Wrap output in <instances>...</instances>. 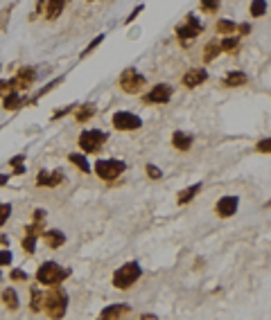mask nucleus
I'll return each mask as SVG.
<instances>
[{"label":"nucleus","instance_id":"obj_33","mask_svg":"<svg viewBox=\"0 0 271 320\" xmlns=\"http://www.w3.org/2000/svg\"><path fill=\"white\" fill-rule=\"evenodd\" d=\"M11 214V205L9 203H0V226H5V221L9 219Z\"/></svg>","mask_w":271,"mask_h":320},{"label":"nucleus","instance_id":"obj_11","mask_svg":"<svg viewBox=\"0 0 271 320\" xmlns=\"http://www.w3.org/2000/svg\"><path fill=\"white\" fill-rule=\"evenodd\" d=\"M11 82H14V90H27L36 82V70L34 68H21L16 79H11Z\"/></svg>","mask_w":271,"mask_h":320},{"label":"nucleus","instance_id":"obj_29","mask_svg":"<svg viewBox=\"0 0 271 320\" xmlns=\"http://www.w3.org/2000/svg\"><path fill=\"white\" fill-rule=\"evenodd\" d=\"M237 30V25L233 21H226V18H222V21H217V32L219 34H233Z\"/></svg>","mask_w":271,"mask_h":320},{"label":"nucleus","instance_id":"obj_19","mask_svg":"<svg viewBox=\"0 0 271 320\" xmlns=\"http://www.w3.org/2000/svg\"><path fill=\"white\" fill-rule=\"evenodd\" d=\"M199 190H201V183H195L192 187H185V190H181L179 192V196H177V203L179 205H185V203H190L192 198L199 194Z\"/></svg>","mask_w":271,"mask_h":320},{"label":"nucleus","instance_id":"obj_44","mask_svg":"<svg viewBox=\"0 0 271 320\" xmlns=\"http://www.w3.org/2000/svg\"><path fill=\"white\" fill-rule=\"evenodd\" d=\"M0 244H7V237L5 235H0Z\"/></svg>","mask_w":271,"mask_h":320},{"label":"nucleus","instance_id":"obj_37","mask_svg":"<svg viewBox=\"0 0 271 320\" xmlns=\"http://www.w3.org/2000/svg\"><path fill=\"white\" fill-rule=\"evenodd\" d=\"M143 9H145V5H138V7H136V9L131 11V14L127 16V21H124V23H127V25H129V23H133L136 18H138V14H140V11H143Z\"/></svg>","mask_w":271,"mask_h":320},{"label":"nucleus","instance_id":"obj_10","mask_svg":"<svg viewBox=\"0 0 271 320\" xmlns=\"http://www.w3.org/2000/svg\"><path fill=\"white\" fill-rule=\"evenodd\" d=\"M66 181V174L61 169H54V171H38L36 176V185L38 187H56Z\"/></svg>","mask_w":271,"mask_h":320},{"label":"nucleus","instance_id":"obj_32","mask_svg":"<svg viewBox=\"0 0 271 320\" xmlns=\"http://www.w3.org/2000/svg\"><path fill=\"white\" fill-rule=\"evenodd\" d=\"M11 90H14V82L11 79H0V97H5Z\"/></svg>","mask_w":271,"mask_h":320},{"label":"nucleus","instance_id":"obj_22","mask_svg":"<svg viewBox=\"0 0 271 320\" xmlns=\"http://www.w3.org/2000/svg\"><path fill=\"white\" fill-rule=\"evenodd\" d=\"M93 115H95V106L93 104H84V106H79L77 111H75V119H77V122H88Z\"/></svg>","mask_w":271,"mask_h":320},{"label":"nucleus","instance_id":"obj_35","mask_svg":"<svg viewBox=\"0 0 271 320\" xmlns=\"http://www.w3.org/2000/svg\"><path fill=\"white\" fill-rule=\"evenodd\" d=\"M147 176H149V178H154V181H158V178H161V169H158V167H154V165H147Z\"/></svg>","mask_w":271,"mask_h":320},{"label":"nucleus","instance_id":"obj_24","mask_svg":"<svg viewBox=\"0 0 271 320\" xmlns=\"http://www.w3.org/2000/svg\"><path fill=\"white\" fill-rule=\"evenodd\" d=\"M30 295H32V311L34 313H38V311H41V305H43V291L41 289H38L36 287V284H34V287L30 289Z\"/></svg>","mask_w":271,"mask_h":320},{"label":"nucleus","instance_id":"obj_30","mask_svg":"<svg viewBox=\"0 0 271 320\" xmlns=\"http://www.w3.org/2000/svg\"><path fill=\"white\" fill-rule=\"evenodd\" d=\"M219 0H201L199 3V7H201V11H206V14H215V11L219 9Z\"/></svg>","mask_w":271,"mask_h":320},{"label":"nucleus","instance_id":"obj_1","mask_svg":"<svg viewBox=\"0 0 271 320\" xmlns=\"http://www.w3.org/2000/svg\"><path fill=\"white\" fill-rule=\"evenodd\" d=\"M66 307H68V293H66L64 289H59L54 284L50 291H43L41 311H45V316H50V318H64L66 316Z\"/></svg>","mask_w":271,"mask_h":320},{"label":"nucleus","instance_id":"obj_17","mask_svg":"<svg viewBox=\"0 0 271 320\" xmlns=\"http://www.w3.org/2000/svg\"><path fill=\"white\" fill-rule=\"evenodd\" d=\"M172 145L177 147L179 151H188L192 147V135L185 133V131H174L172 133Z\"/></svg>","mask_w":271,"mask_h":320},{"label":"nucleus","instance_id":"obj_7","mask_svg":"<svg viewBox=\"0 0 271 320\" xmlns=\"http://www.w3.org/2000/svg\"><path fill=\"white\" fill-rule=\"evenodd\" d=\"M201 32H203V25H201V23L197 21L195 16H188L183 25L177 27V38H179V41L183 43V45H192V41H195V38L199 36Z\"/></svg>","mask_w":271,"mask_h":320},{"label":"nucleus","instance_id":"obj_36","mask_svg":"<svg viewBox=\"0 0 271 320\" xmlns=\"http://www.w3.org/2000/svg\"><path fill=\"white\" fill-rule=\"evenodd\" d=\"M258 151H260V153H269V151H271V140H269V138L260 140V142H258Z\"/></svg>","mask_w":271,"mask_h":320},{"label":"nucleus","instance_id":"obj_43","mask_svg":"<svg viewBox=\"0 0 271 320\" xmlns=\"http://www.w3.org/2000/svg\"><path fill=\"white\" fill-rule=\"evenodd\" d=\"M7 181H9L7 176H0V185H7Z\"/></svg>","mask_w":271,"mask_h":320},{"label":"nucleus","instance_id":"obj_26","mask_svg":"<svg viewBox=\"0 0 271 320\" xmlns=\"http://www.w3.org/2000/svg\"><path fill=\"white\" fill-rule=\"evenodd\" d=\"M248 11H251L253 18H260V16L267 14V0H253L251 7H248Z\"/></svg>","mask_w":271,"mask_h":320},{"label":"nucleus","instance_id":"obj_41","mask_svg":"<svg viewBox=\"0 0 271 320\" xmlns=\"http://www.w3.org/2000/svg\"><path fill=\"white\" fill-rule=\"evenodd\" d=\"M23 163H25V156H16V158L9 160V165H14V167H21Z\"/></svg>","mask_w":271,"mask_h":320},{"label":"nucleus","instance_id":"obj_4","mask_svg":"<svg viewBox=\"0 0 271 320\" xmlns=\"http://www.w3.org/2000/svg\"><path fill=\"white\" fill-rule=\"evenodd\" d=\"M109 135L104 131H98V129H88V131H82L79 135V147H82L84 153H98L102 149V145L106 142Z\"/></svg>","mask_w":271,"mask_h":320},{"label":"nucleus","instance_id":"obj_13","mask_svg":"<svg viewBox=\"0 0 271 320\" xmlns=\"http://www.w3.org/2000/svg\"><path fill=\"white\" fill-rule=\"evenodd\" d=\"M208 79V72L203 70V68H192L183 75V86L185 88H197V86H201L203 82Z\"/></svg>","mask_w":271,"mask_h":320},{"label":"nucleus","instance_id":"obj_42","mask_svg":"<svg viewBox=\"0 0 271 320\" xmlns=\"http://www.w3.org/2000/svg\"><path fill=\"white\" fill-rule=\"evenodd\" d=\"M237 30H240V34H248V32H251V25H240Z\"/></svg>","mask_w":271,"mask_h":320},{"label":"nucleus","instance_id":"obj_3","mask_svg":"<svg viewBox=\"0 0 271 320\" xmlns=\"http://www.w3.org/2000/svg\"><path fill=\"white\" fill-rule=\"evenodd\" d=\"M140 275H143V271H140V266L136 264V262H129V264H122L120 268H118L115 273H113V287L115 289H129V287H133L136 282L140 279Z\"/></svg>","mask_w":271,"mask_h":320},{"label":"nucleus","instance_id":"obj_2","mask_svg":"<svg viewBox=\"0 0 271 320\" xmlns=\"http://www.w3.org/2000/svg\"><path fill=\"white\" fill-rule=\"evenodd\" d=\"M68 275H70L68 268H61L56 262H45V264H41L36 271V282L43 284V287H54V284L64 282Z\"/></svg>","mask_w":271,"mask_h":320},{"label":"nucleus","instance_id":"obj_39","mask_svg":"<svg viewBox=\"0 0 271 320\" xmlns=\"http://www.w3.org/2000/svg\"><path fill=\"white\" fill-rule=\"evenodd\" d=\"M34 224H43V219H45V210H34Z\"/></svg>","mask_w":271,"mask_h":320},{"label":"nucleus","instance_id":"obj_23","mask_svg":"<svg viewBox=\"0 0 271 320\" xmlns=\"http://www.w3.org/2000/svg\"><path fill=\"white\" fill-rule=\"evenodd\" d=\"M68 160H70V163L75 165L77 169H82L84 174H88V171H90V165H88V160H86V156H84V153H70V156H68Z\"/></svg>","mask_w":271,"mask_h":320},{"label":"nucleus","instance_id":"obj_15","mask_svg":"<svg viewBox=\"0 0 271 320\" xmlns=\"http://www.w3.org/2000/svg\"><path fill=\"white\" fill-rule=\"evenodd\" d=\"M25 104H30V99H27V97H21V93H16V90L7 93L5 95V99H3L5 111H18V108L25 106Z\"/></svg>","mask_w":271,"mask_h":320},{"label":"nucleus","instance_id":"obj_9","mask_svg":"<svg viewBox=\"0 0 271 320\" xmlns=\"http://www.w3.org/2000/svg\"><path fill=\"white\" fill-rule=\"evenodd\" d=\"M172 93H174V88L169 84H156L154 88L145 95V102L147 104H167V102L172 99Z\"/></svg>","mask_w":271,"mask_h":320},{"label":"nucleus","instance_id":"obj_14","mask_svg":"<svg viewBox=\"0 0 271 320\" xmlns=\"http://www.w3.org/2000/svg\"><path fill=\"white\" fill-rule=\"evenodd\" d=\"M41 237H43L45 246H48V248H52V250L61 248V246L66 244V235H64L61 230H43Z\"/></svg>","mask_w":271,"mask_h":320},{"label":"nucleus","instance_id":"obj_16","mask_svg":"<svg viewBox=\"0 0 271 320\" xmlns=\"http://www.w3.org/2000/svg\"><path fill=\"white\" fill-rule=\"evenodd\" d=\"M68 0H45V18L48 21H54L59 18V14L64 11Z\"/></svg>","mask_w":271,"mask_h":320},{"label":"nucleus","instance_id":"obj_45","mask_svg":"<svg viewBox=\"0 0 271 320\" xmlns=\"http://www.w3.org/2000/svg\"><path fill=\"white\" fill-rule=\"evenodd\" d=\"M0 277H3V275H0Z\"/></svg>","mask_w":271,"mask_h":320},{"label":"nucleus","instance_id":"obj_28","mask_svg":"<svg viewBox=\"0 0 271 320\" xmlns=\"http://www.w3.org/2000/svg\"><path fill=\"white\" fill-rule=\"evenodd\" d=\"M237 45H240V38L235 36H226L222 43H219V50H224V52H237Z\"/></svg>","mask_w":271,"mask_h":320},{"label":"nucleus","instance_id":"obj_5","mask_svg":"<svg viewBox=\"0 0 271 320\" xmlns=\"http://www.w3.org/2000/svg\"><path fill=\"white\" fill-rule=\"evenodd\" d=\"M118 84H120V88L127 95H136L145 88V77L140 75L136 68H127V70L120 75V79H118Z\"/></svg>","mask_w":271,"mask_h":320},{"label":"nucleus","instance_id":"obj_21","mask_svg":"<svg viewBox=\"0 0 271 320\" xmlns=\"http://www.w3.org/2000/svg\"><path fill=\"white\" fill-rule=\"evenodd\" d=\"M246 84V75L244 72H240V70H235V72H228L224 79V86H228V88H237V86H244Z\"/></svg>","mask_w":271,"mask_h":320},{"label":"nucleus","instance_id":"obj_8","mask_svg":"<svg viewBox=\"0 0 271 320\" xmlns=\"http://www.w3.org/2000/svg\"><path fill=\"white\" fill-rule=\"evenodd\" d=\"M113 127L118 131H138L143 127V119H140L136 113H129V111H118L113 115Z\"/></svg>","mask_w":271,"mask_h":320},{"label":"nucleus","instance_id":"obj_6","mask_svg":"<svg viewBox=\"0 0 271 320\" xmlns=\"http://www.w3.org/2000/svg\"><path fill=\"white\" fill-rule=\"evenodd\" d=\"M124 169H127V165H124L122 160H98V163H95V174H98L102 181H115Z\"/></svg>","mask_w":271,"mask_h":320},{"label":"nucleus","instance_id":"obj_31","mask_svg":"<svg viewBox=\"0 0 271 320\" xmlns=\"http://www.w3.org/2000/svg\"><path fill=\"white\" fill-rule=\"evenodd\" d=\"M102 41H104V34H100V36H95V38H93V41H90V43L86 45V50H84V52H82V59H84V56H88L90 52H93V50H95V48H98V45H100Z\"/></svg>","mask_w":271,"mask_h":320},{"label":"nucleus","instance_id":"obj_34","mask_svg":"<svg viewBox=\"0 0 271 320\" xmlns=\"http://www.w3.org/2000/svg\"><path fill=\"white\" fill-rule=\"evenodd\" d=\"M9 264H11V250L9 248L0 250V266H9Z\"/></svg>","mask_w":271,"mask_h":320},{"label":"nucleus","instance_id":"obj_27","mask_svg":"<svg viewBox=\"0 0 271 320\" xmlns=\"http://www.w3.org/2000/svg\"><path fill=\"white\" fill-rule=\"evenodd\" d=\"M61 82H64V77H59V79H54V82H50L48 86H43V88H41V90H38V93H36V97H32V99H30V104H36V102L41 99L43 95H48L50 90H52V88H56V86H59Z\"/></svg>","mask_w":271,"mask_h":320},{"label":"nucleus","instance_id":"obj_12","mask_svg":"<svg viewBox=\"0 0 271 320\" xmlns=\"http://www.w3.org/2000/svg\"><path fill=\"white\" fill-rule=\"evenodd\" d=\"M237 205H240V198L237 196H224L217 201V208H215V212H217L222 219L226 216H233L237 212Z\"/></svg>","mask_w":271,"mask_h":320},{"label":"nucleus","instance_id":"obj_38","mask_svg":"<svg viewBox=\"0 0 271 320\" xmlns=\"http://www.w3.org/2000/svg\"><path fill=\"white\" fill-rule=\"evenodd\" d=\"M70 111H75V104H70V106H66V108H59V111H56L54 115H52V119H59L61 115H68Z\"/></svg>","mask_w":271,"mask_h":320},{"label":"nucleus","instance_id":"obj_20","mask_svg":"<svg viewBox=\"0 0 271 320\" xmlns=\"http://www.w3.org/2000/svg\"><path fill=\"white\" fill-rule=\"evenodd\" d=\"M3 302H5V307H7L9 311H16V309H18V305H21L18 293H16L14 289H5L3 291Z\"/></svg>","mask_w":271,"mask_h":320},{"label":"nucleus","instance_id":"obj_25","mask_svg":"<svg viewBox=\"0 0 271 320\" xmlns=\"http://www.w3.org/2000/svg\"><path fill=\"white\" fill-rule=\"evenodd\" d=\"M219 52H222V50H219V43L210 41V43L206 45V48H203V61H206V64H210V61L217 59Z\"/></svg>","mask_w":271,"mask_h":320},{"label":"nucleus","instance_id":"obj_40","mask_svg":"<svg viewBox=\"0 0 271 320\" xmlns=\"http://www.w3.org/2000/svg\"><path fill=\"white\" fill-rule=\"evenodd\" d=\"M11 277L14 279H27V275L21 271V268H14V271H11Z\"/></svg>","mask_w":271,"mask_h":320},{"label":"nucleus","instance_id":"obj_18","mask_svg":"<svg viewBox=\"0 0 271 320\" xmlns=\"http://www.w3.org/2000/svg\"><path fill=\"white\" fill-rule=\"evenodd\" d=\"M127 313H129V305H111V307H106V309L100 313V318L102 320H113V318L127 316Z\"/></svg>","mask_w":271,"mask_h":320}]
</instances>
